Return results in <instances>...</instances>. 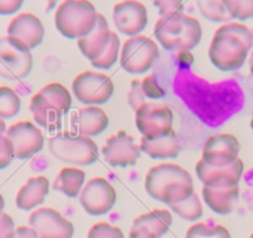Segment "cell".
I'll return each instance as SVG.
<instances>
[{
	"instance_id": "obj_1",
	"label": "cell",
	"mask_w": 253,
	"mask_h": 238,
	"mask_svg": "<svg viewBox=\"0 0 253 238\" xmlns=\"http://www.w3.org/2000/svg\"><path fill=\"white\" fill-rule=\"evenodd\" d=\"M253 50V31L241 23L230 21L215 31L209 47L211 64L223 72L242 69Z\"/></svg>"
},
{
	"instance_id": "obj_2",
	"label": "cell",
	"mask_w": 253,
	"mask_h": 238,
	"mask_svg": "<svg viewBox=\"0 0 253 238\" xmlns=\"http://www.w3.org/2000/svg\"><path fill=\"white\" fill-rule=\"evenodd\" d=\"M144 188L150 198L168 206L181 202L195 193L190 172L171 162L150 167L145 175Z\"/></svg>"
},
{
	"instance_id": "obj_3",
	"label": "cell",
	"mask_w": 253,
	"mask_h": 238,
	"mask_svg": "<svg viewBox=\"0 0 253 238\" xmlns=\"http://www.w3.org/2000/svg\"><path fill=\"white\" fill-rule=\"evenodd\" d=\"M154 36L168 51H190L199 45L203 30L199 20L182 11L160 16L154 25Z\"/></svg>"
},
{
	"instance_id": "obj_4",
	"label": "cell",
	"mask_w": 253,
	"mask_h": 238,
	"mask_svg": "<svg viewBox=\"0 0 253 238\" xmlns=\"http://www.w3.org/2000/svg\"><path fill=\"white\" fill-rule=\"evenodd\" d=\"M72 96L61 83H48L30 99V112L38 125L53 130L60 127L63 116L70 111Z\"/></svg>"
},
{
	"instance_id": "obj_5",
	"label": "cell",
	"mask_w": 253,
	"mask_h": 238,
	"mask_svg": "<svg viewBox=\"0 0 253 238\" xmlns=\"http://www.w3.org/2000/svg\"><path fill=\"white\" fill-rule=\"evenodd\" d=\"M97 16L89 0H63L55 11V26L65 38L79 40L93 30Z\"/></svg>"
},
{
	"instance_id": "obj_6",
	"label": "cell",
	"mask_w": 253,
	"mask_h": 238,
	"mask_svg": "<svg viewBox=\"0 0 253 238\" xmlns=\"http://www.w3.org/2000/svg\"><path fill=\"white\" fill-rule=\"evenodd\" d=\"M48 150L60 161L76 166L91 165L99 158V149L92 138L67 132H60L51 137Z\"/></svg>"
},
{
	"instance_id": "obj_7",
	"label": "cell",
	"mask_w": 253,
	"mask_h": 238,
	"mask_svg": "<svg viewBox=\"0 0 253 238\" xmlns=\"http://www.w3.org/2000/svg\"><path fill=\"white\" fill-rule=\"evenodd\" d=\"M33 70L31 48L19 39L11 36L0 38V77L19 81Z\"/></svg>"
},
{
	"instance_id": "obj_8",
	"label": "cell",
	"mask_w": 253,
	"mask_h": 238,
	"mask_svg": "<svg viewBox=\"0 0 253 238\" xmlns=\"http://www.w3.org/2000/svg\"><path fill=\"white\" fill-rule=\"evenodd\" d=\"M159 57V47L150 38L137 35L126 40L121 47L119 62L128 74H145Z\"/></svg>"
},
{
	"instance_id": "obj_9",
	"label": "cell",
	"mask_w": 253,
	"mask_h": 238,
	"mask_svg": "<svg viewBox=\"0 0 253 238\" xmlns=\"http://www.w3.org/2000/svg\"><path fill=\"white\" fill-rule=\"evenodd\" d=\"M174 114L167 104L145 102L135 111V125L143 138L157 139L169 134L172 129Z\"/></svg>"
},
{
	"instance_id": "obj_10",
	"label": "cell",
	"mask_w": 253,
	"mask_h": 238,
	"mask_svg": "<svg viewBox=\"0 0 253 238\" xmlns=\"http://www.w3.org/2000/svg\"><path fill=\"white\" fill-rule=\"evenodd\" d=\"M114 84L107 75L97 71H84L72 81V93L86 106H99L111 99Z\"/></svg>"
},
{
	"instance_id": "obj_11",
	"label": "cell",
	"mask_w": 253,
	"mask_h": 238,
	"mask_svg": "<svg viewBox=\"0 0 253 238\" xmlns=\"http://www.w3.org/2000/svg\"><path fill=\"white\" fill-rule=\"evenodd\" d=\"M82 208L88 215L103 216L114 207L117 193L104 177H93L87 181L79 196Z\"/></svg>"
},
{
	"instance_id": "obj_12",
	"label": "cell",
	"mask_w": 253,
	"mask_h": 238,
	"mask_svg": "<svg viewBox=\"0 0 253 238\" xmlns=\"http://www.w3.org/2000/svg\"><path fill=\"white\" fill-rule=\"evenodd\" d=\"M104 160L111 166L126 167L138 162L142 155L139 145L134 138L124 130H119L106 140L101 149Z\"/></svg>"
},
{
	"instance_id": "obj_13",
	"label": "cell",
	"mask_w": 253,
	"mask_h": 238,
	"mask_svg": "<svg viewBox=\"0 0 253 238\" xmlns=\"http://www.w3.org/2000/svg\"><path fill=\"white\" fill-rule=\"evenodd\" d=\"M29 225L39 238H72L75 233L71 221L52 207H40L31 212Z\"/></svg>"
},
{
	"instance_id": "obj_14",
	"label": "cell",
	"mask_w": 253,
	"mask_h": 238,
	"mask_svg": "<svg viewBox=\"0 0 253 238\" xmlns=\"http://www.w3.org/2000/svg\"><path fill=\"white\" fill-rule=\"evenodd\" d=\"M5 134L13 143L16 159H30L41 152L45 144V137L40 128L29 120L14 123L6 129Z\"/></svg>"
},
{
	"instance_id": "obj_15",
	"label": "cell",
	"mask_w": 253,
	"mask_h": 238,
	"mask_svg": "<svg viewBox=\"0 0 253 238\" xmlns=\"http://www.w3.org/2000/svg\"><path fill=\"white\" fill-rule=\"evenodd\" d=\"M196 176L208 188H233L238 186L245 171V164L242 159L238 158L232 164L226 166H212L206 164L203 160H199L195 166Z\"/></svg>"
},
{
	"instance_id": "obj_16",
	"label": "cell",
	"mask_w": 253,
	"mask_h": 238,
	"mask_svg": "<svg viewBox=\"0 0 253 238\" xmlns=\"http://www.w3.org/2000/svg\"><path fill=\"white\" fill-rule=\"evenodd\" d=\"M113 23L117 31L133 38L145 30L148 10L138 0H123L113 6Z\"/></svg>"
},
{
	"instance_id": "obj_17",
	"label": "cell",
	"mask_w": 253,
	"mask_h": 238,
	"mask_svg": "<svg viewBox=\"0 0 253 238\" xmlns=\"http://www.w3.org/2000/svg\"><path fill=\"white\" fill-rule=\"evenodd\" d=\"M241 145L232 134L221 133L206 140L201 160L212 166H226L238 159Z\"/></svg>"
},
{
	"instance_id": "obj_18",
	"label": "cell",
	"mask_w": 253,
	"mask_h": 238,
	"mask_svg": "<svg viewBox=\"0 0 253 238\" xmlns=\"http://www.w3.org/2000/svg\"><path fill=\"white\" fill-rule=\"evenodd\" d=\"M8 36L19 39L33 50L42 42L45 28L42 21L36 15L30 13H21L9 23Z\"/></svg>"
},
{
	"instance_id": "obj_19",
	"label": "cell",
	"mask_w": 253,
	"mask_h": 238,
	"mask_svg": "<svg viewBox=\"0 0 253 238\" xmlns=\"http://www.w3.org/2000/svg\"><path fill=\"white\" fill-rule=\"evenodd\" d=\"M109 118L98 106H86L79 109L72 118V125L77 134L93 138L108 128Z\"/></svg>"
},
{
	"instance_id": "obj_20",
	"label": "cell",
	"mask_w": 253,
	"mask_h": 238,
	"mask_svg": "<svg viewBox=\"0 0 253 238\" xmlns=\"http://www.w3.org/2000/svg\"><path fill=\"white\" fill-rule=\"evenodd\" d=\"M112 30L109 29V24L107 19L102 14H98L96 26H94L93 30L88 35L77 40V45H79L82 55L87 60H89V62L98 58L108 46Z\"/></svg>"
},
{
	"instance_id": "obj_21",
	"label": "cell",
	"mask_w": 253,
	"mask_h": 238,
	"mask_svg": "<svg viewBox=\"0 0 253 238\" xmlns=\"http://www.w3.org/2000/svg\"><path fill=\"white\" fill-rule=\"evenodd\" d=\"M50 191V181L46 176H34L28 179L16 194L15 203L23 211H31L45 201Z\"/></svg>"
},
{
	"instance_id": "obj_22",
	"label": "cell",
	"mask_w": 253,
	"mask_h": 238,
	"mask_svg": "<svg viewBox=\"0 0 253 238\" xmlns=\"http://www.w3.org/2000/svg\"><path fill=\"white\" fill-rule=\"evenodd\" d=\"M140 150L154 160H165L175 159L181 150L179 138L174 130L164 137L157 138V139H140Z\"/></svg>"
},
{
	"instance_id": "obj_23",
	"label": "cell",
	"mask_w": 253,
	"mask_h": 238,
	"mask_svg": "<svg viewBox=\"0 0 253 238\" xmlns=\"http://www.w3.org/2000/svg\"><path fill=\"white\" fill-rule=\"evenodd\" d=\"M203 198L205 201L206 206L213 211L217 215H228L233 211L238 198H240V188L233 186V188L218 189V188H208L204 186Z\"/></svg>"
},
{
	"instance_id": "obj_24",
	"label": "cell",
	"mask_w": 253,
	"mask_h": 238,
	"mask_svg": "<svg viewBox=\"0 0 253 238\" xmlns=\"http://www.w3.org/2000/svg\"><path fill=\"white\" fill-rule=\"evenodd\" d=\"M86 181V174L84 170L76 166H66L60 170L52 183V189L60 191L70 198H76L80 196L82 188Z\"/></svg>"
},
{
	"instance_id": "obj_25",
	"label": "cell",
	"mask_w": 253,
	"mask_h": 238,
	"mask_svg": "<svg viewBox=\"0 0 253 238\" xmlns=\"http://www.w3.org/2000/svg\"><path fill=\"white\" fill-rule=\"evenodd\" d=\"M172 223V216L168 210H153L138 216L133 221V227L147 228L158 238L163 237L169 231Z\"/></svg>"
},
{
	"instance_id": "obj_26",
	"label": "cell",
	"mask_w": 253,
	"mask_h": 238,
	"mask_svg": "<svg viewBox=\"0 0 253 238\" xmlns=\"http://www.w3.org/2000/svg\"><path fill=\"white\" fill-rule=\"evenodd\" d=\"M201 15L212 23H230L232 19L228 15L223 0H196Z\"/></svg>"
},
{
	"instance_id": "obj_27",
	"label": "cell",
	"mask_w": 253,
	"mask_h": 238,
	"mask_svg": "<svg viewBox=\"0 0 253 238\" xmlns=\"http://www.w3.org/2000/svg\"><path fill=\"white\" fill-rule=\"evenodd\" d=\"M174 213H176L180 218L186 221H198L199 218L203 217V203H201L200 198L196 193L190 196L186 200L181 201L179 203L169 206Z\"/></svg>"
},
{
	"instance_id": "obj_28",
	"label": "cell",
	"mask_w": 253,
	"mask_h": 238,
	"mask_svg": "<svg viewBox=\"0 0 253 238\" xmlns=\"http://www.w3.org/2000/svg\"><path fill=\"white\" fill-rule=\"evenodd\" d=\"M119 55H121V40L117 33L112 31L108 46L98 58L91 61V65L97 70H109L118 61Z\"/></svg>"
},
{
	"instance_id": "obj_29",
	"label": "cell",
	"mask_w": 253,
	"mask_h": 238,
	"mask_svg": "<svg viewBox=\"0 0 253 238\" xmlns=\"http://www.w3.org/2000/svg\"><path fill=\"white\" fill-rule=\"evenodd\" d=\"M21 108V99L13 88L0 86V119H10L18 116Z\"/></svg>"
},
{
	"instance_id": "obj_30",
	"label": "cell",
	"mask_w": 253,
	"mask_h": 238,
	"mask_svg": "<svg viewBox=\"0 0 253 238\" xmlns=\"http://www.w3.org/2000/svg\"><path fill=\"white\" fill-rule=\"evenodd\" d=\"M186 238H231V235L225 226L195 223L187 230Z\"/></svg>"
},
{
	"instance_id": "obj_31",
	"label": "cell",
	"mask_w": 253,
	"mask_h": 238,
	"mask_svg": "<svg viewBox=\"0 0 253 238\" xmlns=\"http://www.w3.org/2000/svg\"><path fill=\"white\" fill-rule=\"evenodd\" d=\"M223 4L232 20L253 19V0H223Z\"/></svg>"
},
{
	"instance_id": "obj_32",
	"label": "cell",
	"mask_w": 253,
	"mask_h": 238,
	"mask_svg": "<svg viewBox=\"0 0 253 238\" xmlns=\"http://www.w3.org/2000/svg\"><path fill=\"white\" fill-rule=\"evenodd\" d=\"M87 238H124V233L117 226L107 222H98L89 228Z\"/></svg>"
},
{
	"instance_id": "obj_33",
	"label": "cell",
	"mask_w": 253,
	"mask_h": 238,
	"mask_svg": "<svg viewBox=\"0 0 253 238\" xmlns=\"http://www.w3.org/2000/svg\"><path fill=\"white\" fill-rule=\"evenodd\" d=\"M15 159V150L6 134H0V170L5 169Z\"/></svg>"
},
{
	"instance_id": "obj_34",
	"label": "cell",
	"mask_w": 253,
	"mask_h": 238,
	"mask_svg": "<svg viewBox=\"0 0 253 238\" xmlns=\"http://www.w3.org/2000/svg\"><path fill=\"white\" fill-rule=\"evenodd\" d=\"M126 99L128 103L132 107L133 111H137L142 104L147 102V97L144 96L142 89V81L140 79H133L132 84H130V89L126 94Z\"/></svg>"
},
{
	"instance_id": "obj_35",
	"label": "cell",
	"mask_w": 253,
	"mask_h": 238,
	"mask_svg": "<svg viewBox=\"0 0 253 238\" xmlns=\"http://www.w3.org/2000/svg\"><path fill=\"white\" fill-rule=\"evenodd\" d=\"M142 89L147 99H159L165 96V91L158 84L153 76H148L142 79Z\"/></svg>"
},
{
	"instance_id": "obj_36",
	"label": "cell",
	"mask_w": 253,
	"mask_h": 238,
	"mask_svg": "<svg viewBox=\"0 0 253 238\" xmlns=\"http://www.w3.org/2000/svg\"><path fill=\"white\" fill-rule=\"evenodd\" d=\"M154 6L159 10L160 16L170 15L172 13H179L184 9L182 0H152Z\"/></svg>"
},
{
	"instance_id": "obj_37",
	"label": "cell",
	"mask_w": 253,
	"mask_h": 238,
	"mask_svg": "<svg viewBox=\"0 0 253 238\" xmlns=\"http://www.w3.org/2000/svg\"><path fill=\"white\" fill-rule=\"evenodd\" d=\"M15 223L10 215L3 212L0 216V238H11L15 232Z\"/></svg>"
},
{
	"instance_id": "obj_38",
	"label": "cell",
	"mask_w": 253,
	"mask_h": 238,
	"mask_svg": "<svg viewBox=\"0 0 253 238\" xmlns=\"http://www.w3.org/2000/svg\"><path fill=\"white\" fill-rule=\"evenodd\" d=\"M24 0H0V15H11L20 10Z\"/></svg>"
},
{
	"instance_id": "obj_39",
	"label": "cell",
	"mask_w": 253,
	"mask_h": 238,
	"mask_svg": "<svg viewBox=\"0 0 253 238\" xmlns=\"http://www.w3.org/2000/svg\"><path fill=\"white\" fill-rule=\"evenodd\" d=\"M11 238H39V236L30 226H19Z\"/></svg>"
},
{
	"instance_id": "obj_40",
	"label": "cell",
	"mask_w": 253,
	"mask_h": 238,
	"mask_svg": "<svg viewBox=\"0 0 253 238\" xmlns=\"http://www.w3.org/2000/svg\"><path fill=\"white\" fill-rule=\"evenodd\" d=\"M129 238H158L154 233L143 227H133L129 231Z\"/></svg>"
},
{
	"instance_id": "obj_41",
	"label": "cell",
	"mask_w": 253,
	"mask_h": 238,
	"mask_svg": "<svg viewBox=\"0 0 253 238\" xmlns=\"http://www.w3.org/2000/svg\"><path fill=\"white\" fill-rule=\"evenodd\" d=\"M46 11H51L57 4V0H46Z\"/></svg>"
},
{
	"instance_id": "obj_42",
	"label": "cell",
	"mask_w": 253,
	"mask_h": 238,
	"mask_svg": "<svg viewBox=\"0 0 253 238\" xmlns=\"http://www.w3.org/2000/svg\"><path fill=\"white\" fill-rule=\"evenodd\" d=\"M6 124L5 122H4V119H0V134H5L6 133Z\"/></svg>"
},
{
	"instance_id": "obj_43",
	"label": "cell",
	"mask_w": 253,
	"mask_h": 238,
	"mask_svg": "<svg viewBox=\"0 0 253 238\" xmlns=\"http://www.w3.org/2000/svg\"><path fill=\"white\" fill-rule=\"evenodd\" d=\"M248 64H250V72H251V76H253V50L251 51L250 58H248Z\"/></svg>"
},
{
	"instance_id": "obj_44",
	"label": "cell",
	"mask_w": 253,
	"mask_h": 238,
	"mask_svg": "<svg viewBox=\"0 0 253 238\" xmlns=\"http://www.w3.org/2000/svg\"><path fill=\"white\" fill-rule=\"evenodd\" d=\"M4 207H5V201H4V198L0 195V216L4 212Z\"/></svg>"
},
{
	"instance_id": "obj_45",
	"label": "cell",
	"mask_w": 253,
	"mask_h": 238,
	"mask_svg": "<svg viewBox=\"0 0 253 238\" xmlns=\"http://www.w3.org/2000/svg\"><path fill=\"white\" fill-rule=\"evenodd\" d=\"M248 87H250L251 92H252V93H253V76H251L250 81H248Z\"/></svg>"
},
{
	"instance_id": "obj_46",
	"label": "cell",
	"mask_w": 253,
	"mask_h": 238,
	"mask_svg": "<svg viewBox=\"0 0 253 238\" xmlns=\"http://www.w3.org/2000/svg\"><path fill=\"white\" fill-rule=\"evenodd\" d=\"M251 129L253 132V114H252V118H251Z\"/></svg>"
},
{
	"instance_id": "obj_47",
	"label": "cell",
	"mask_w": 253,
	"mask_h": 238,
	"mask_svg": "<svg viewBox=\"0 0 253 238\" xmlns=\"http://www.w3.org/2000/svg\"><path fill=\"white\" fill-rule=\"evenodd\" d=\"M250 238H253V233H252V235H251V237Z\"/></svg>"
}]
</instances>
